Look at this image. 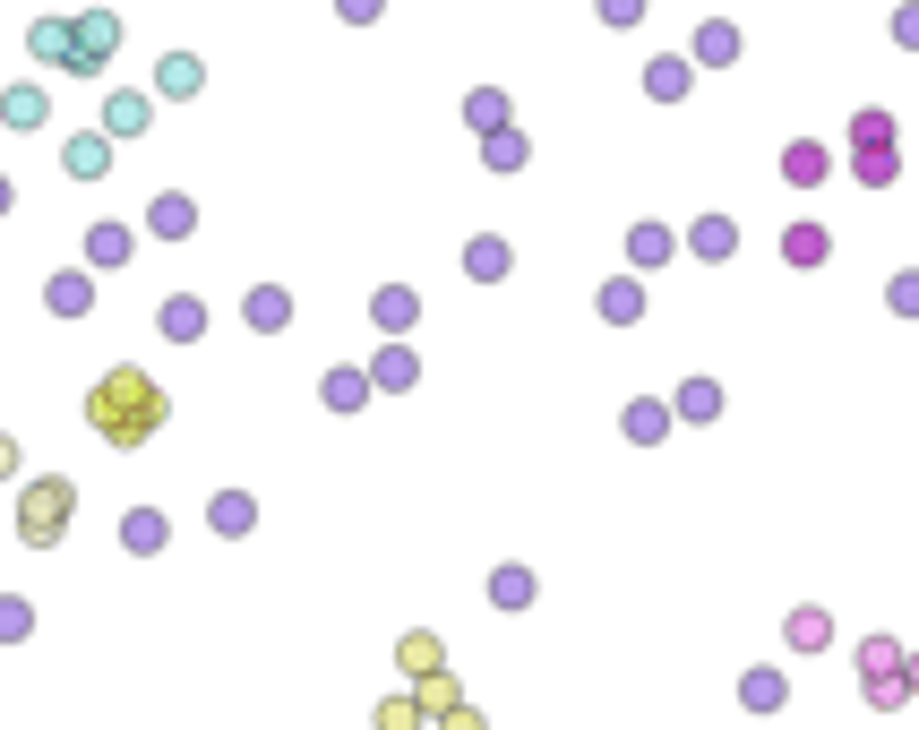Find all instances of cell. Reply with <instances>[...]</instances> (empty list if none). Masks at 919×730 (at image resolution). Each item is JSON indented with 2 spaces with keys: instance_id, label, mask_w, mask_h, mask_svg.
<instances>
[{
  "instance_id": "3957f363",
  "label": "cell",
  "mask_w": 919,
  "mask_h": 730,
  "mask_svg": "<svg viewBox=\"0 0 919 730\" xmlns=\"http://www.w3.org/2000/svg\"><path fill=\"white\" fill-rule=\"evenodd\" d=\"M112 43H121V27H112V18H78V27H69V69H103L112 61Z\"/></svg>"
},
{
  "instance_id": "8fae6325",
  "label": "cell",
  "mask_w": 919,
  "mask_h": 730,
  "mask_svg": "<svg viewBox=\"0 0 919 730\" xmlns=\"http://www.w3.org/2000/svg\"><path fill=\"white\" fill-rule=\"evenodd\" d=\"M430 713H422V697H387L378 704V730H422Z\"/></svg>"
},
{
  "instance_id": "30bf717a",
  "label": "cell",
  "mask_w": 919,
  "mask_h": 730,
  "mask_svg": "<svg viewBox=\"0 0 919 730\" xmlns=\"http://www.w3.org/2000/svg\"><path fill=\"white\" fill-rule=\"evenodd\" d=\"M413 697H422V713H447V704H464L447 670H430V679H413Z\"/></svg>"
},
{
  "instance_id": "cb8c5ba5",
  "label": "cell",
  "mask_w": 919,
  "mask_h": 730,
  "mask_svg": "<svg viewBox=\"0 0 919 730\" xmlns=\"http://www.w3.org/2000/svg\"><path fill=\"white\" fill-rule=\"evenodd\" d=\"M335 9H344V18H378V0H335Z\"/></svg>"
},
{
  "instance_id": "5b68a950",
  "label": "cell",
  "mask_w": 919,
  "mask_h": 730,
  "mask_svg": "<svg viewBox=\"0 0 919 730\" xmlns=\"http://www.w3.org/2000/svg\"><path fill=\"white\" fill-rule=\"evenodd\" d=\"M395 662H404V670H413V679H430V670H447V645H438V636H404V645H395Z\"/></svg>"
},
{
  "instance_id": "9a60e30c",
  "label": "cell",
  "mask_w": 919,
  "mask_h": 730,
  "mask_svg": "<svg viewBox=\"0 0 919 730\" xmlns=\"http://www.w3.org/2000/svg\"><path fill=\"white\" fill-rule=\"evenodd\" d=\"M739 697H748L756 713H774V704H782V679H774V670H748V688H739Z\"/></svg>"
},
{
  "instance_id": "7402d4cb",
  "label": "cell",
  "mask_w": 919,
  "mask_h": 730,
  "mask_svg": "<svg viewBox=\"0 0 919 730\" xmlns=\"http://www.w3.org/2000/svg\"><path fill=\"white\" fill-rule=\"evenodd\" d=\"M438 722H447V730H482V713H473V704H447Z\"/></svg>"
},
{
  "instance_id": "277c9868",
  "label": "cell",
  "mask_w": 919,
  "mask_h": 730,
  "mask_svg": "<svg viewBox=\"0 0 919 730\" xmlns=\"http://www.w3.org/2000/svg\"><path fill=\"white\" fill-rule=\"evenodd\" d=\"M61 164H69V181H103V164H112V138H69Z\"/></svg>"
},
{
  "instance_id": "d4e9b609",
  "label": "cell",
  "mask_w": 919,
  "mask_h": 730,
  "mask_svg": "<svg viewBox=\"0 0 919 730\" xmlns=\"http://www.w3.org/2000/svg\"><path fill=\"white\" fill-rule=\"evenodd\" d=\"M0 206H9V190H0Z\"/></svg>"
},
{
  "instance_id": "52a82bcc",
  "label": "cell",
  "mask_w": 919,
  "mask_h": 730,
  "mask_svg": "<svg viewBox=\"0 0 919 730\" xmlns=\"http://www.w3.org/2000/svg\"><path fill=\"white\" fill-rule=\"evenodd\" d=\"M0 121H9V130H34V121H43V87H9V95H0Z\"/></svg>"
},
{
  "instance_id": "5bb4252c",
  "label": "cell",
  "mask_w": 919,
  "mask_h": 730,
  "mask_svg": "<svg viewBox=\"0 0 919 730\" xmlns=\"http://www.w3.org/2000/svg\"><path fill=\"white\" fill-rule=\"evenodd\" d=\"M284 318H293L284 293H250V327H284Z\"/></svg>"
},
{
  "instance_id": "6da1fadb",
  "label": "cell",
  "mask_w": 919,
  "mask_h": 730,
  "mask_svg": "<svg viewBox=\"0 0 919 730\" xmlns=\"http://www.w3.org/2000/svg\"><path fill=\"white\" fill-rule=\"evenodd\" d=\"M164 413H172V396L147 378V369H103L95 387H87V422H95V438L103 447H147V438L164 430Z\"/></svg>"
},
{
  "instance_id": "8992f818",
  "label": "cell",
  "mask_w": 919,
  "mask_h": 730,
  "mask_svg": "<svg viewBox=\"0 0 919 730\" xmlns=\"http://www.w3.org/2000/svg\"><path fill=\"white\" fill-rule=\"evenodd\" d=\"M52 310H61V318H87V310H95V284H87L78 266H69V275H52Z\"/></svg>"
},
{
  "instance_id": "44dd1931",
  "label": "cell",
  "mask_w": 919,
  "mask_h": 730,
  "mask_svg": "<svg viewBox=\"0 0 919 730\" xmlns=\"http://www.w3.org/2000/svg\"><path fill=\"white\" fill-rule=\"evenodd\" d=\"M602 18H610V27H636V18H645V0H602Z\"/></svg>"
},
{
  "instance_id": "2e32d148",
  "label": "cell",
  "mask_w": 919,
  "mask_h": 730,
  "mask_svg": "<svg viewBox=\"0 0 919 730\" xmlns=\"http://www.w3.org/2000/svg\"><path fill=\"white\" fill-rule=\"evenodd\" d=\"M464 266H473V275H507V241H473V258H464Z\"/></svg>"
},
{
  "instance_id": "ac0fdd59",
  "label": "cell",
  "mask_w": 919,
  "mask_h": 730,
  "mask_svg": "<svg viewBox=\"0 0 919 730\" xmlns=\"http://www.w3.org/2000/svg\"><path fill=\"white\" fill-rule=\"evenodd\" d=\"M27 628H34V610H27V601H0V645H18Z\"/></svg>"
},
{
  "instance_id": "603a6c76",
  "label": "cell",
  "mask_w": 919,
  "mask_h": 730,
  "mask_svg": "<svg viewBox=\"0 0 919 730\" xmlns=\"http://www.w3.org/2000/svg\"><path fill=\"white\" fill-rule=\"evenodd\" d=\"M9 473H18V438L0 430V481H9Z\"/></svg>"
},
{
  "instance_id": "7a4b0ae2",
  "label": "cell",
  "mask_w": 919,
  "mask_h": 730,
  "mask_svg": "<svg viewBox=\"0 0 919 730\" xmlns=\"http://www.w3.org/2000/svg\"><path fill=\"white\" fill-rule=\"evenodd\" d=\"M69 507H78V481H61V473L27 481V498H18V541H27V550H52V541L69 533Z\"/></svg>"
},
{
  "instance_id": "d6986e66",
  "label": "cell",
  "mask_w": 919,
  "mask_h": 730,
  "mask_svg": "<svg viewBox=\"0 0 919 730\" xmlns=\"http://www.w3.org/2000/svg\"><path fill=\"white\" fill-rule=\"evenodd\" d=\"M155 233H190V199H164V206H155Z\"/></svg>"
},
{
  "instance_id": "e0dca14e",
  "label": "cell",
  "mask_w": 919,
  "mask_h": 730,
  "mask_svg": "<svg viewBox=\"0 0 919 730\" xmlns=\"http://www.w3.org/2000/svg\"><path fill=\"white\" fill-rule=\"evenodd\" d=\"M636 310H645V293H636V284H610V293H602V318H636Z\"/></svg>"
},
{
  "instance_id": "9c48e42d",
  "label": "cell",
  "mask_w": 919,
  "mask_h": 730,
  "mask_svg": "<svg viewBox=\"0 0 919 730\" xmlns=\"http://www.w3.org/2000/svg\"><path fill=\"white\" fill-rule=\"evenodd\" d=\"M121 541H130V550H164V516H155V507H138L130 525H121Z\"/></svg>"
},
{
  "instance_id": "7c38bea8",
  "label": "cell",
  "mask_w": 919,
  "mask_h": 730,
  "mask_svg": "<svg viewBox=\"0 0 919 730\" xmlns=\"http://www.w3.org/2000/svg\"><path fill=\"white\" fill-rule=\"evenodd\" d=\"M155 78H164V95H198V61H190V52H172Z\"/></svg>"
},
{
  "instance_id": "4fadbf2b",
  "label": "cell",
  "mask_w": 919,
  "mask_h": 730,
  "mask_svg": "<svg viewBox=\"0 0 919 730\" xmlns=\"http://www.w3.org/2000/svg\"><path fill=\"white\" fill-rule=\"evenodd\" d=\"M34 61H69V27H61V18L34 27Z\"/></svg>"
},
{
  "instance_id": "ffe728a7",
  "label": "cell",
  "mask_w": 919,
  "mask_h": 730,
  "mask_svg": "<svg viewBox=\"0 0 919 730\" xmlns=\"http://www.w3.org/2000/svg\"><path fill=\"white\" fill-rule=\"evenodd\" d=\"M790 645H825V610H799L790 619Z\"/></svg>"
},
{
  "instance_id": "ba28073f",
  "label": "cell",
  "mask_w": 919,
  "mask_h": 730,
  "mask_svg": "<svg viewBox=\"0 0 919 730\" xmlns=\"http://www.w3.org/2000/svg\"><path fill=\"white\" fill-rule=\"evenodd\" d=\"M103 130H112V138H138V130H147V95H112Z\"/></svg>"
}]
</instances>
